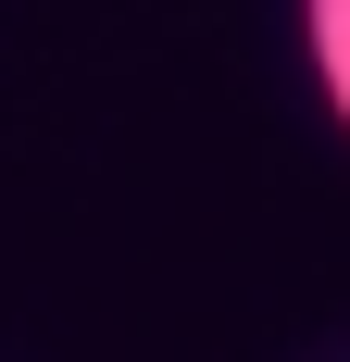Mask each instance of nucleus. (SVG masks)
I'll use <instances>...</instances> for the list:
<instances>
[{
  "instance_id": "obj_1",
  "label": "nucleus",
  "mask_w": 350,
  "mask_h": 362,
  "mask_svg": "<svg viewBox=\"0 0 350 362\" xmlns=\"http://www.w3.org/2000/svg\"><path fill=\"white\" fill-rule=\"evenodd\" d=\"M300 13H313V75H325V100L350 125V0H300Z\"/></svg>"
}]
</instances>
